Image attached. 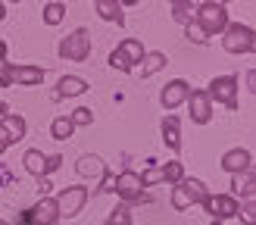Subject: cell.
<instances>
[{
    "mask_svg": "<svg viewBox=\"0 0 256 225\" xmlns=\"http://www.w3.org/2000/svg\"><path fill=\"white\" fill-rule=\"evenodd\" d=\"M110 191H116L125 204H138V200H144V184H140V175L132 172V169L119 172L116 178H112V188H110Z\"/></svg>",
    "mask_w": 256,
    "mask_h": 225,
    "instance_id": "obj_9",
    "label": "cell"
},
{
    "mask_svg": "<svg viewBox=\"0 0 256 225\" xmlns=\"http://www.w3.org/2000/svg\"><path fill=\"white\" fill-rule=\"evenodd\" d=\"M41 19H44V25H60L62 19H66V4H47L44 10H41Z\"/></svg>",
    "mask_w": 256,
    "mask_h": 225,
    "instance_id": "obj_24",
    "label": "cell"
},
{
    "mask_svg": "<svg viewBox=\"0 0 256 225\" xmlns=\"http://www.w3.org/2000/svg\"><path fill=\"white\" fill-rule=\"evenodd\" d=\"M97 16L106 19V22L125 25V12H122V4H119V0H97Z\"/></svg>",
    "mask_w": 256,
    "mask_h": 225,
    "instance_id": "obj_21",
    "label": "cell"
},
{
    "mask_svg": "<svg viewBox=\"0 0 256 225\" xmlns=\"http://www.w3.org/2000/svg\"><path fill=\"white\" fill-rule=\"evenodd\" d=\"M162 141L169 150H182V125H178V116H166L162 119Z\"/></svg>",
    "mask_w": 256,
    "mask_h": 225,
    "instance_id": "obj_18",
    "label": "cell"
},
{
    "mask_svg": "<svg viewBox=\"0 0 256 225\" xmlns=\"http://www.w3.org/2000/svg\"><path fill=\"white\" fill-rule=\"evenodd\" d=\"M162 182V172H160V166H150L144 175H140V184L144 188H153V184H160Z\"/></svg>",
    "mask_w": 256,
    "mask_h": 225,
    "instance_id": "obj_29",
    "label": "cell"
},
{
    "mask_svg": "<svg viewBox=\"0 0 256 225\" xmlns=\"http://www.w3.org/2000/svg\"><path fill=\"white\" fill-rule=\"evenodd\" d=\"M44 69L41 66H28V62H4L0 69V84L12 88V84H22V88H34L44 82Z\"/></svg>",
    "mask_w": 256,
    "mask_h": 225,
    "instance_id": "obj_1",
    "label": "cell"
},
{
    "mask_svg": "<svg viewBox=\"0 0 256 225\" xmlns=\"http://www.w3.org/2000/svg\"><path fill=\"white\" fill-rule=\"evenodd\" d=\"M194 22L200 25L203 32H206V38H212V34H222L232 19H228V10H225L222 4L206 0V4H200V6L194 10Z\"/></svg>",
    "mask_w": 256,
    "mask_h": 225,
    "instance_id": "obj_2",
    "label": "cell"
},
{
    "mask_svg": "<svg viewBox=\"0 0 256 225\" xmlns=\"http://www.w3.org/2000/svg\"><path fill=\"white\" fill-rule=\"evenodd\" d=\"M4 62H6V41L0 38V66H4Z\"/></svg>",
    "mask_w": 256,
    "mask_h": 225,
    "instance_id": "obj_34",
    "label": "cell"
},
{
    "mask_svg": "<svg viewBox=\"0 0 256 225\" xmlns=\"http://www.w3.org/2000/svg\"><path fill=\"white\" fill-rule=\"evenodd\" d=\"M206 197H210V188L203 184L200 178H182L172 188V206L175 210H188L194 204H203Z\"/></svg>",
    "mask_w": 256,
    "mask_h": 225,
    "instance_id": "obj_5",
    "label": "cell"
},
{
    "mask_svg": "<svg viewBox=\"0 0 256 225\" xmlns=\"http://www.w3.org/2000/svg\"><path fill=\"white\" fill-rule=\"evenodd\" d=\"M88 84L84 78H78V75H62V78L56 82V91H54V100H62V97H78L88 91Z\"/></svg>",
    "mask_w": 256,
    "mask_h": 225,
    "instance_id": "obj_17",
    "label": "cell"
},
{
    "mask_svg": "<svg viewBox=\"0 0 256 225\" xmlns=\"http://www.w3.org/2000/svg\"><path fill=\"white\" fill-rule=\"evenodd\" d=\"M0 225H10V222H4V219H0Z\"/></svg>",
    "mask_w": 256,
    "mask_h": 225,
    "instance_id": "obj_42",
    "label": "cell"
},
{
    "mask_svg": "<svg viewBox=\"0 0 256 225\" xmlns=\"http://www.w3.org/2000/svg\"><path fill=\"white\" fill-rule=\"evenodd\" d=\"M232 188H234V194H244L247 200L256 194V182H253V169H247V172H238L234 178H232Z\"/></svg>",
    "mask_w": 256,
    "mask_h": 225,
    "instance_id": "obj_22",
    "label": "cell"
},
{
    "mask_svg": "<svg viewBox=\"0 0 256 225\" xmlns=\"http://www.w3.org/2000/svg\"><path fill=\"white\" fill-rule=\"evenodd\" d=\"M222 169H225V172H232V175L247 172V169H253V154H250V150H244V147L228 150V154L222 156Z\"/></svg>",
    "mask_w": 256,
    "mask_h": 225,
    "instance_id": "obj_15",
    "label": "cell"
},
{
    "mask_svg": "<svg viewBox=\"0 0 256 225\" xmlns=\"http://www.w3.org/2000/svg\"><path fill=\"white\" fill-rule=\"evenodd\" d=\"M203 210H206L216 222H222V219L238 216L240 204H238V197H232V194H210L206 200H203Z\"/></svg>",
    "mask_w": 256,
    "mask_h": 225,
    "instance_id": "obj_11",
    "label": "cell"
},
{
    "mask_svg": "<svg viewBox=\"0 0 256 225\" xmlns=\"http://www.w3.org/2000/svg\"><path fill=\"white\" fill-rule=\"evenodd\" d=\"M188 110H190V122H197V125H206L212 119V100L206 91H190L188 94Z\"/></svg>",
    "mask_w": 256,
    "mask_h": 225,
    "instance_id": "obj_12",
    "label": "cell"
},
{
    "mask_svg": "<svg viewBox=\"0 0 256 225\" xmlns=\"http://www.w3.org/2000/svg\"><path fill=\"white\" fill-rule=\"evenodd\" d=\"M6 147H10V138H6V132H4V128H0V154H4Z\"/></svg>",
    "mask_w": 256,
    "mask_h": 225,
    "instance_id": "obj_33",
    "label": "cell"
},
{
    "mask_svg": "<svg viewBox=\"0 0 256 225\" xmlns=\"http://www.w3.org/2000/svg\"><path fill=\"white\" fill-rule=\"evenodd\" d=\"M50 191H54V184H50L47 178H38V194H41V197H47Z\"/></svg>",
    "mask_w": 256,
    "mask_h": 225,
    "instance_id": "obj_32",
    "label": "cell"
},
{
    "mask_svg": "<svg viewBox=\"0 0 256 225\" xmlns=\"http://www.w3.org/2000/svg\"><path fill=\"white\" fill-rule=\"evenodd\" d=\"M6 16V10H4V4H0V19H4Z\"/></svg>",
    "mask_w": 256,
    "mask_h": 225,
    "instance_id": "obj_39",
    "label": "cell"
},
{
    "mask_svg": "<svg viewBox=\"0 0 256 225\" xmlns=\"http://www.w3.org/2000/svg\"><path fill=\"white\" fill-rule=\"evenodd\" d=\"M212 225H222V222H216V219H212Z\"/></svg>",
    "mask_w": 256,
    "mask_h": 225,
    "instance_id": "obj_43",
    "label": "cell"
},
{
    "mask_svg": "<svg viewBox=\"0 0 256 225\" xmlns=\"http://www.w3.org/2000/svg\"><path fill=\"white\" fill-rule=\"evenodd\" d=\"M184 34H188V41H194V44H206L210 38H206V32L200 28V25L190 19V22H184Z\"/></svg>",
    "mask_w": 256,
    "mask_h": 225,
    "instance_id": "obj_28",
    "label": "cell"
},
{
    "mask_svg": "<svg viewBox=\"0 0 256 225\" xmlns=\"http://www.w3.org/2000/svg\"><path fill=\"white\" fill-rule=\"evenodd\" d=\"M144 54L147 50H144V44H140L138 38H125V41L110 54V66L119 69V72H134V66L144 60Z\"/></svg>",
    "mask_w": 256,
    "mask_h": 225,
    "instance_id": "obj_6",
    "label": "cell"
},
{
    "mask_svg": "<svg viewBox=\"0 0 256 225\" xmlns=\"http://www.w3.org/2000/svg\"><path fill=\"white\" fill-rule=\"evenodd\" d=\"M253 84H256V72L250 69V72H247V88H250V91H253Z\"/></svg>",
    "mask_w": 256,
    "mask_h": 225,
    "instance_id": "obj_35",
    "label": "cell"
},
{
    "mask_svg": "<svg viewBox=\"0 0 256 225\" xmlns=\"http://www.w3.org/2000/svg\"><path fill=\"white\" fill-rule=\"evenodd\" d=\"M69 122L75 125V128H88V125L94 122V112L88 110V106H78V110H72V112H69Z\"/></svg>",
    "mask_w": 256,
    "mask_h": 225,
    "instance_id": "obj_26",
    "label": "cell"
},
{
    "mask_svg": "<svg viewBox=\"0 0 256 225\" xmlns=\"http://www.w3.org/2000/svg\"><path fill=\"white\" fill-rule=\"evenodd\" d=\"M160 172H162V182H169V184H178L184 178V166L178 160H172V162H166V166H160Z\"/></svg>",
    "mask_w": 256,
    "mask_h": 225,
    "instance_id": "obj_25",
    "label": "cell"
},
{
    "mask_svg": "<svg viewBox=\"0 0 256 225\" xmlns=\"http://www.w3.org/2000/svg\"><path fill=\"white\" fill-rule=\"evenodd\" d=\"M119 4H122V6H134V4H138V0H119Z\"/></svg>",
    "mask_w": 256,
    "mask_h": 225,
    "instance_id": "obj_38",
    "label": "cell"
},
{
    "mask_svg": "<svg viewBox=\"0 0 256 225\" xmlns=\"http://www.w3.org/2000/svg\"><path fill=\"white\" fill-rule=\"evenodd\" d=\"M75 125L69 122V116H56L54 122H50V134H54V141H66V138H72Z\"/></svg>",
    "mask_w": 256,
    "mask_h": 225,
    "instance_id": "obj_23",
    "label": "cell"
},
{
    "mask_svg": "<svg viewBox=\"0 0 256 225\" xmlns=\"http://www.w3.org/2000/svg\"><path fill=\"white\" fill-rule=\"evenodd\" d=\"M238 75H219V78H212L206 94L210 100H216V104H225L228 110H238Z\"/></svg>",
    "mask_w": 256,
    "mask_h": 225,
    "instance_id": "obj_8",
    "label": "cell"
},
{
    "mask_svg": "<svg viewBox=\"0 0 256 225\" xmlns=\"http://www.w3.org/2000/svg\"><path fill=\"white\" fill-rule=\"evenodd\" d=\"M6 116H10V106H6V104H0V122H4Z\"/></svg>",
    "mask_w": 256,
    "mask_h": 225,
    "instance_id": "obj_36",
    "label": "cell"
},
{
    "mask_svg": "<svg viewBox=\"0 0 256 225\" xmlns=\"http://www.w3.org/2000/svg\"><path fill=\"white\" fill-rule=\"evenodd\" d=\"M188 94H190V84L184 78H172L160 91V104H162V110H178L188 100Z\"/></svg>",
    "mask_w": 256,
    "mask_h": 225,
    "instance_id": "obj_13",
    "label": "cell"
},
{
    "mask_svg": "<svg viewBox=\"0 0 256 225\" xmlns=\"http://www.w3.org/2000/svg\"><path fill=\"white\" fill-rule=\"evenodd\" d=\"M184 4H194V0H172V6H184Z\"/></svg>",
    "mask_w": 256,
    "mask_h": 225,
    "instance_id": "obj_37",
    "label": "cell"
},
{
    "mask_svg": "<svg viewBox=\"0 0 256 225\" xmlns=\"http://www.w3.org/2000/svg\"><path fill=\"white\" fill-rule=\"evenodd\" d=\"M238 216L244 219V225H256V206H253V197L244 204V210H238Z\"/></svg>",
    "mask_w": 256,
    "mask_h": 225,
    "instance_id": "obj_31",
    "label": "cell"
},
{
    "mask_svg": "<svg viewBox=\"0 0 256 225\" xmlns=\"http://www.w3.org/2000/svg\"><path fill=\"white\" fill-rule=\"evenodd\" d=\"M0 128L6 132V138H10V144H16V141H22L25 138V132H28V125H25V119L22 116H16V112H10V116L0 122Z\"/></svg>",
    "mask_w": 256,
    "mask_h": 225,
    "instance_id": "obj_20",
    "label": "cell"
},
{
    "mask_svg": "<svg viewBox=\"0 0 256 225\" xmlns=\"http://www.w3.org/2000/svg\"><path fill=\"white\" fill-rule=\"evenodd\" d=\"M75 172H78L82 178L97 182V178H104V175H106V162L100 160L97 154H84V156H78V162H75Z\"/></svg>",
    "mask_w": 256,
    "mask_h": 225,
    "instance_id": "obj_16",
    "label": "cell"
},
{
    "mask_svg": "<svg viewBox=\"0 0 256 225\" xmlns=\"http://www.w3.org/2000/svg\"><path fill=\"white\" fill-rule=\"evenodd\" d=\"M54 204H56L60 219H72V216H78V212H82V206L88 204V188H82V184L62 188V191L54 197Z\"/></svg>",
    "mask_w": 256,
    "mask_h": 225,
    "instance_id": "obj_7",
    "label": "cell"
},
{
    "mask_svg": "<svg viewBox=\"0 0 256 225\" xmlns=\"http://www.w3.org/2000/svg\"><path fill=\"white\" fill-rule=\"evenodd\" d=\"M222 47L228 54H253L256 47V32L250 25H240V22H228V28L222 32Z\"/></svg>",
    "mask_w": 256,
    "mask_h": 225,
    "instance_id": "obj_4",
    "label": "cell"
},
{
    "mask_svg": "<svg viewBox=\"0 0 256 225\" xmlns=\"http://www.w3.org/2000/svg\"><path fill=\"white\" fill-rule=\"evenodd\" d=\"M166 54L162 50H150V54H144V60H140V78H150V75H156L160 69H166Z\"/></svg>",
    "mask_w": 256,
    "mask_h": 225,
    "instance_id": "obj_19",
    "label": "cell"
},
{
    "mask_svg": "<svg viewBox=\"0 0 256 225\" xmlns=\"http://www.w3.org/2000/svg\"><path fill=\"white\" fill-rule=\"evenodd\" d=\"M106 225H134L132 210H128L125 204H122V206H116V210H112L110 216H106Z\"/></svg>",
    "mask_w": 256,
    "mask_h": 225,
    "instance_id": "obj_27",
    "label": "cell"
},
{
    "mask_svg": "<svg viewBox=\"0 0 256 225\" xmlns=\"http://www.w3.org/2000/svg\"><path fill=\"white\" fill-rule=\"evenodd\" d=\"M28 222L32 225H56L60 222V212H56V204L50 197H41L38 204L28 210Z\"/></svg>",
    "mask_w": 256,
    "mask_h": 225,
    "instance_id": "obj_14",
    "label": "cell"
},
{
    "mask_svg": "<svg viewBox=\"0 0 256 225\" xmlns=\"http://www.w3.org/2000/svg\"><path fill=\"white\" fill-rule=\"evenodd\" d=\"M56 54L66 62H84L91 56V32L88 28H75L72 34H66L56 47Z\"/></svg>",
    "mask_w": 256,
    "mask_h": 225,
    "instance_id": "obj_3",
    "label": "cell"
},
{
    "mask_svg": "<svg viewBox=\"0 0 256 225\" xmlns=\"http://www.w3.org/2000/svg\"><path fill=\"white\" fill-rule=\"evenodd\" d=\"M22 162H25V169H28V172L34 175V178H47L50 172H56V169L62 166V156H60V154H54V156H44L41 150H25Z\"/></svg>",
    "mask_w": 256,
    "mask_h": 225,
    "instance_id": "obj_10",
    "label": "cell"
},
{
    "mask_svg": "<svg viewBox=\"0 0 256 225\" xmlns=\"http://www.w3.org/2000/svg\"><path fill=\"white\" fill-rule=\"evenodd\" d=\"M10 4H22V0H10Z\"/></svg>",
    "mask_w": 256,
    "mask_h": 225,
    "instance_id": "obj_41",
    "label": "cell"
},
{
    "mask_svg": "<svg viewBox=\"0 0 256 225\" xmlns=\"http://www.w3.org/2000/svg\"><path fill=\"white\" fill-rule=\"evenodd\" d=\"M172 19H175V22H190V19H194V6H190V4L172 6Z\"/></svg>",
    "mask_w": 256,
    "mask_h": 225,
    "instance_id": "obj_30",
    "label": "cell"
},
{
    "mask_svg": "<svg viewBox=\"0 0 256 225\" xmlns=\"http://www.w3.org/2000/svg\"><path fill=\"white\" fill-rule=\"evenodd\" d=\"M219 4H222V6H225V4H232V0H219Z\"/></svg>",
    "mask_w": 256,
    "mask_h": 225,
    "instance_id": "obj_40",
    "label": "cell"
}]
</instances>
